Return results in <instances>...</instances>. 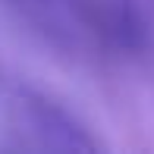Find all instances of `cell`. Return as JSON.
<instances>
[]
</instances>
